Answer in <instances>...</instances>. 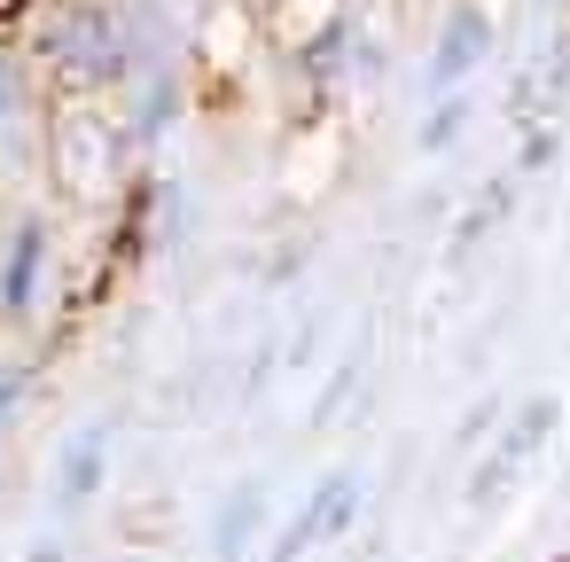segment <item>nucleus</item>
<instances>
[{
	"label": "nucleus",
	"instance_id": "nucleus-1",
	"mask_svg": "<svg viewBox=\"0 0 570 562\" xmlns=\"http://www.w3.org/2000/svg\"><path fill=\"white\" fill-rule=\"evenodd\" d=\"M32 258H40V235H24L17 258H9V305H24V289H32Z\"/></svg>",
	"mask_w": 570,
	"mask_h": 562
}]
</instances>
